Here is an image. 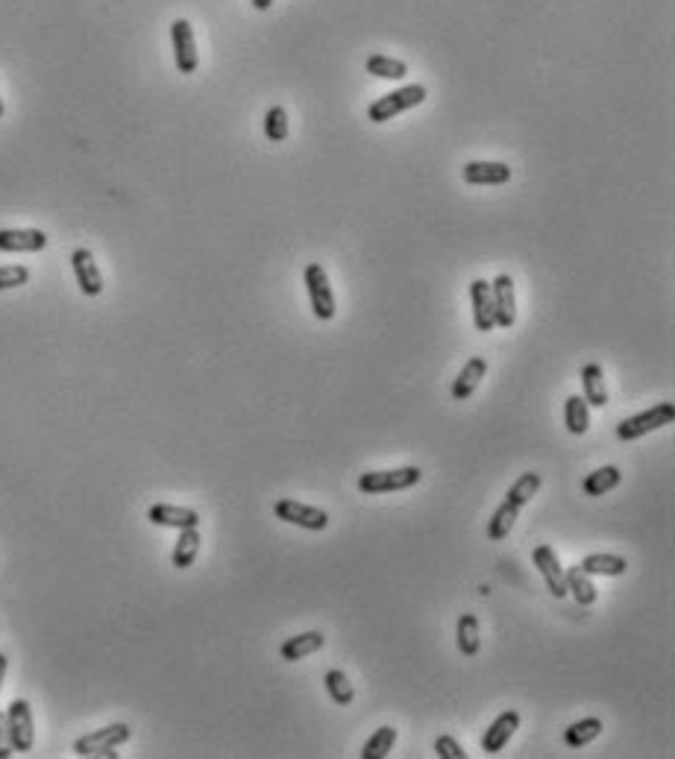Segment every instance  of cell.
<instances>
[{
    "instance_id": "1",
    "label": "cell",
    "mask_w": 675,
    "mask_h": 759,
    "mask_svg": "<svg viewBox=\"0 0 675 759\" xmlns=\"http://www.w3.org/2000/svg\"><path fill=\"white\" fill-rule=\"evenodd\" d=\"M541 484H543V481H541V475H537V473H523L517 481H514V487L508 490L506 501L499 504L497 513H494V520H490V525H488V539H490V543H499V539H506L511 534V528H514V522H517L520 511L537 496Z\"/></svg>"
},
{
    "instance_id": "2",
    "label": "cell",
    "mask_w": 675,
    "mask_h": 759,
    "mask_svg": "<svg viewBox=\"0 0 675 759\" xmlns=\"http://www.w3.org/2000/svg\"><path fill=\"white\" fill-rule=\"evenodd\" d=\"M132 739V727L130 724H109V727H100V730H91L86 733L83 739L74 742V754L77 756H109L115 759V747L127 745Z\"/></svg>"
},
{
    "instance_id": "3",
    "label": "cell",
    "mask_w": 675,
    "mask_h": 759,
    "mask_svg": "<svg viewBox=\"0 0 675 759\" xmlns=\"http://www.w3.org/2000/svg\"><path fill=\"white\" fill-rule=\"evenodd\" d=\"M423 478L417 466H399V469H379V473H364L359 478V490L364 496H379V492H397L415 487Z\"/></svg>"
},
{
    "instance_id": "4",
    "label": "cell",
    "mask_w": 675,
    "mask_h": 759,
    "mask_svg": "<svg viewBox=\"0 0 675 759\" xmlns=\"http://www.w3.org/2000/svg\"><path fill=\"white\" fill-rule=\"evenodd\" d=\"M672 420H675L672 402H658V405H652L649 411L623 420L616 425V437H620V440H637V437H646L649 431L663 429V425H672Z\"/></svg>"
},
{
    "instance_id": "5",
    "label": "cell",
    "mask_w": 675,
    "mask_h": 759,
    "mask_svg": "<svg viewBox=\"0 0 675 759\" xmlns=\"http://www.w3.org/2000/svg\"><path fill=\"white\" fill-rule=\"evenodd\" d=\"M423 100H426V86H420V83L406 86V88L391 91V95H385V97H379L376 103H370L368 118H370L373 123H385V121L397 118L399 112H408V109L420 106Z\"/></svg>"
},
{
    "instance_id": "6",
    "label": "cell",
    "mask_w": 675,
    "mask_h": 759,
    "mask_svg": "<svg viewBox=\"0 0 675 759\" xmlns=\"http://www.w3.org/2000/svg\"><path fill=\"white\" fill-rule=\"evenodd\" d=\"M303 279H306L308 299H312V314L326 323V320H332V317H335V312H338V308H335V294H332L326 270L320 267V261H312V264H306Z\"/></svg>"
},
{
    "instance_id": "7",
    "label": "cell",
    "mask_w": 675,
    "mask_h": 759,
    "mask_svg": "<svg viewBox=\"0 0 675 759\" xmlns=\"http://www.w3.org/2000/svg\"><path fill=\"white\" fill-rule=\"evenodd\" d=\"M6 727L9 742H13L15 754H30L36 745V727H32V707L24 698H15L6 709Z\"/></svg>"
},
{
    "instance_id": "8",
    "label": "cell",
    "mask_w": 675,
    "mask_h": 759,
    "mask_svg": "<svg viewBox=\"0 0 675 759\" xmlns=\"http://www.w3.org/2000/svg\"><path fill=\"white\" fill-rule=\"evenodd\" d=\"M273 513H277V520L296 525V528H306V531H324L329 525V513L315 508V504H303L296 499H279L273 504Z\"/></svg>"
},
{
    "instance_id": "9",
    "label": "cell",
    "mask_w": 675,
    "mask_h": 759,
    "mask_svg": "<svg viewBox=\"0 0 675 759\" xmlns=\"http://www.w3.org/2000/svg\"><path fill=\"white\" fill-rule=\"evenodd\" d=\"M170 44H174V59L179 74H194L200 65V53H197V41H194V27L186 18H177L170 24Z\"/></svg>"
},
{
    "instance_id": "10",
    "label": "cell",
    "mask_w": 675,
    "mask_h": 759,
    "mask_svg": "<svg viewBox=\"0 0 675 759\" xmlns=\"http://www.w3.org/2000/svg\"><path fill=\"white\" fill-rule=\"evenodd\" d=\"M490 296H494V320L499 329H511L517 323V296H514V279L508 273H499L490 282Z\"/></svg>"
},
{
    "instance_id": "11",
    "label": "cell",
    "mask_w": 675,
    "mask_h": 759,
    "mask_svg": "<svg viewBox=\"0 0 675 759\" xmlns=\"http://www.w3.org/2000/svg\"><path fill=\"white\" fill-rule=\"evenodd\" d=\"M532 560H534L537 572L543 574L546 590L552 592L555 598H564V595H567V581H564V566H561L555 548H552V546H537L534 555H532Z\"/></svg>"
},
{
    "instance_id": "12",
    "label": "cell",
    "mask_w": 675,
    "mask_h": 759,
    "mask_svg": "<svg viewBox=\"0 0 675 759\" xmlns=\"http://www.w3.org/2000/svg\"><path fill=\"white\" fill-rule=\"evenodd\" d=\"M71 264H74V276H77L79 291H83L86 296H100L103 294V276H100L95 256H91V249H83V247L74 249Z\"/></svg>"
},
{
    "instance_id": "13",
    "label": "cell",
    "mask_w": 675,
    "mask_h": 759,
    "mask_svg": "<svg viewBox=\"0 0 675 759\" xmlns=\"http://www.w3.org/2000/svg\"><path fill=\"white\" fill-rule=\"evenodd\" d=\"M517 727H520V712L517 709L499 712V716L494 718V724H490V727L485 730V736H482V751L485 754H499L502 747L508 745V739H511Z\"/></svg>"
},
{
    "instance_id": "14",
    "label": "cell",
    "mask_w": 675,
    "mask_h": 759,
    "mask_svg": "<svg viewBox=\"0 0 675 759\" xmlns=\"http://www.w3.org/2000/svg\"><path fill=\"white\" fill-rule=\"evenodd\" d=\"M147 520L159 528H177V531L200 528V513L191 508H177V504H153V508L147 511Z\"/></svg>"
},
{
    "instance_id": "15",
    "label": "cell",
    "mask_w": 675,
    "mask_h": 759,
    "mask_svg": "<svg viewBox=\"0 0 675 759\" xmlns=\"http://www.w3.org/2000/svg\"><path fill=\"white\" fill-rule=\"evenodd\" d=\"M470 303H473V326L479 331H494V296H490V282L473 279L470 282Z\"/></svg>"
},
{
    "instance_id": "16",
    "label": "cell",
    "mask_w": 675,
    "mask_h": 759,
    "mask_svg": "<svg viewBox=\"0 0 675 759\" xmlns=\"http://www.w3.org/2000/svg\"><path fill=\"white\" fill-rule=\"evenodd\" d=\"M48 235L41 229H0V252H41Z\"/></svg>"
},
{
    "instance_id": "17",
    "label": "cell",
    "mask_w": 675,
    "mask_h": 759,
    "mask_svg": "<svg viewBox=\"0 0 675 759\" xmlns=\"http://www.w3.org/2000/svg\"><path fill=\"white\" fill-rule=\"evenodd\" d=\"M461 176L467 185H506L511 179V167L506 162H467Z\"/></svg>"
},
{
    "instance_id": "18",
    "label": "cell",
    "mask_w": 675,
    "mask_h": 759,
    "mask_svg": "<svg viewBox=\"0 0 675 759\" xmlns=\"http://www.w3.org/2000/svg\"><path fill=\"white\" fill-rule=\"evenodd\" d=\"M485 373H488V361L482 358V355H476V358L467 361V364L461 366L459 378L452 382V399H455V402L470 399V396L476 393V387L482 384Z\"/></svg>"
},
{
    "instance_id": "19",
    "label": "cell",
    "mask_w": 675,
    "mask_h": 759,
    "mask_svg": "<svg viewBox=\"0 0 675 759\" xmlns=\"http://www.w3.org/2000/svg\"><path fill=\"white\" fill-rule=\"evenodd\" d=\"M324 646H326V637L320 634V630H306V634H300V637L285 639L279 654H282V660L296 663V660H303V657H312V654L320 651Z\"/></svg>"
},
{
    "instance_id": "20",
    "label": "cell",
    "mask_w": 675,
    "mask_h": 759,
    "mask_svg": "<svg viewBox=\"0 0 675 759\" xmlns=\"http://www.w3.org/2000/svg\"><path fill=\"white\" fill-rule=\"evenodd\" d=\"M581 384H585V402L593 408L608 405V387H605V373L599 364H588L581 370Z\"/></svg>"
},
{
    "instance_id": "21",
    "label": "cell",
    "mask_w": 675,
    "mask_h": 759,
    "mask_svg": "<svg viewBox=\"0 0 675 759\" xmlns=\"http://www.w3.org/2000/svg\"><path fill=\"white\" fill-rule=\"evenodd\" d=\"M564 581H567V595H573L581 607H590L597 601V586H593L590 574L581 566L564 569Z\"/></svg>"
},
{
    "instance_id": "22",
    "label": "cell",
    "mask_w": 675,
    "mask_h": 759,
    "mask_svg": "<svg viewBox=\"0 0 675 759\" xmlns=\"http://www.w3.org/2000/svg\"><path fill=\"white\" fill-rule=\"evenodd\" d=\"M200 531L197 528H186V531H179V539H177V546H174V557H170V563H174V569H188L194 566V560H197L200 555Z\"/></svg>"
},
{
    "instance_id": "23",
    "label": "cell",
    "mask_w": 675,
    "mask_h": 759,
    "mask_svg": "<svg viewBox=\"0 0 675 759\" xmlns=\"http://www.w3.org/2000/svg\"><path fill=\"white\" fill-rule=\"evenodd\" d=\"M564 422H567L570 434H576V437L588 434V429H590V405L585 402V396H579V393L567 396V402H564Z\"/></svg>"
},
{
    "instance_id": "24",
    "label": "cell",
    "mask_w": 675,
    "mask_h": 759,
    "mask_svg": "<svg viewBox=\"0 0 675 759\" xmlns=\"http://www.w3.org/2000/svg\"><path fill=\"white\" fill-rule=\"evenodd\" d=\"M602 730H605V727H602V718L588 716V718L570 724V727L564 730V742H567V747H585V745H590L593 739H599Z\"/></svg>"
},
{
    "instance_id": "25",
    "label": "cell",
    "mask_w": 675,
    "mask_h": 759,
    "mask_svg": "<svg viewBox=\"0 0 675 759\" xmlns=\"http://www.w3.org/2000/svg\"><path fill=\"white\" fill-rule=\"evenodd\" d=\"M455 642H459V651L464 657H476L479 648H482V634H479V619L473 613H464L459 619V630H455Z\"/></svg>"
},
{
    "instance_id": "26",
    "label": "cell",
    "mask_w": 675,
    "mask_h": 759,
    "mask_svg": "<svg viewBox=\"0 0 675 759\" xmlns=\"http://www.w3.org/2000/svg\"><path fill=\"white\" fill-rule=\"evenodd\" d=\"M581 569H585L590 578L593 574H608V578H616V574H625L628 560L620 555H588L581 560Z\"/></svg>"
},
{
    "instance_id": "27",
    "label": "cell",
    "mask_w": 675,
    "mask_h": 759,
    "mask_svg": "<svg viewBox=\"0 0 675 759\" xmlns=\"http://www.w3.org/2000/svg\"><path fill=\"white\" fill-rule=\"evenodd\" d=\"M620 481H623L620 466H602L597 473H590L581 487H585V496H605L608 490L620 487Z\"/></svg>"
},
{
    "instance_id": "28",
    "label": "cell",
    "mask_w": 675,
    "mask_h": 759,
    "mask_svg": "<svg viewBox=\"0 0 675 759\" xmlns=\"http://www.w3.org/2000/svg\"><path fill=\"white\" fill-rule=\"evenodd\" d=\"M368 74L379 77V79H406L408 77V65L403 59H394V56H382V53H373L368 56Z\"/></svg>"
},
{
    "instance_id": "29",
    "label": "cell",
    "mask_w": 675,
    "mask_h": 759,
    "mask_svg": "<svg viewBox=\"0 0 675 759\" xmlns=\"http://www.w3.org/2000/svg\"><path fill=\"white\" fill-rule=\"evenodd\" d=\"M324 683H326L329 698L335 700L338 707H350L352 704V698H356V689H352L350 677L341 669H329L326 677H324Z\"/></svg>"
},
{
    "instance_id": "30",
    "label": "cell",
    "mask_w": 675,
    "mask_h": 759,
    "mask_svg": "<svg viewBox=\"0 0 675 759\" xmlns=\"http://www.w3.org/2000/svg\"><path fill=\"white\" fill-rule=\"evenodd\" d=\"M394 745H397V730L391 727V724H385V727H379L368 742H364L361 759H385L388 754H391Z\"/></svg>"
},
{
    "instance_id": "31",
    "label": "cell",
    "mask_w": 675,
    "mask_h": 759,
    "mask_svg": "<svg viewBox=\"0 0 675 759\" xmlns=\"http://www.w3.org/2000/svg\"><path fill=\"white\" fill-rule=\"evenodd\" d=\"M265 135L273 144H282L288 138V112L282 106H270L265 112Z\"/></svg>"
},
{
    "instance_id": "32",
    "label": "cell",
    "mask_w": 675,
    "mask_h": 759,
    "mask_svg": "<svg viewBox=\"0 0 675 759\" xmlns=\"http://www.w3.org/2000/svg\"><path fill=\"white\" fill-rule=\"evenodd\" d=\"M30 282V267L24 264H4L0 267V291H13V287H21Z\"/></svg>"
},
{
    "instance_id": "33",
    "label": "cell",
    "mask_w": 675,
    "mask_h": 759,
    "mask_svg": "<svg viewBox=\"0 0 675 759\" xmlns=\"http://www.w3.org/2000/svg\"><path fill=\"white\" fill-rule=\"evenodd\" d=\"M434 754L441 759H467V751L452 739V736H438V742H434Z\"/></svg>"
},
{
    "instance_id": "34",
    "label": "cell",
    "mask_w": 675,
    "mask_h": 759,
    "mask_svg": "<svg viewBox=\"0 0 675 759\" xmlns=\"http://www.w3.org/2000/svg\"><path fill=\"white\" fill-rule=\"evenodd\" d=\"M13 751V742H9V727H6V712H0V759H9Z\"/></svg>"
},
{
    "instance_id": "35",
    "label": "cell",
    "mask_w": 675,
    "mask_h": 759,
    "mask_svg": "<svg viewBox=\"0 0 675 759\" xmlns=\"http://www.w3.org/2000/svg\"><path fill=\"white\" fill-rule=\"evenodd\" d=\"M6 669H9V657L4 651H0V686H4V677H6Z\"/></svg>"
},
{
    "instance_id": "36",
    "label": "cell",
    "mask_w": 675,
    "mask_h": 759,
    "mask_svg": "<svg viewBox=\"0 0 675 759\" xmlns=\"http://www.w3.org/2000/svg\"><path fill=\"white\" fill-rule=\"evenodd\" d=\"M253 6L259 9V13H268V9L273 6V0H253Z\"/></svg>"
},
{
    "instance_id": "37",
    "label": "cell",
    "mask_w": 675,
    "mask_h": 759,
    "mask_svg": "<svg viewBox=\"0 0 675 759\" xmlns=\"http://www.w3.org/2000/svg\"><path fill=\"white\" fill-rule=\"evenodd\" d=\"M0 118H4V100H0Z\"/></svg>"
}]
</instances>
